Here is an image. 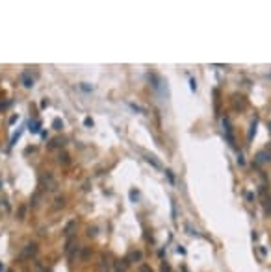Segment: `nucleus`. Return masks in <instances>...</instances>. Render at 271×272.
Listing matches in <instances>:
<instances>
[{"mask_svg":"<svg viewBox=\"0 0 271 272\" xmlns=\"http://www.w3.org/2000/svg\"><path fill=\"white\" fill-rule=\"evenodd\" d=\"M35 252H37V244H35V243L26 244V248H24V252L21 254V257L22 259H28V257H32V255H35Z\"/></svg>","mask_w":271,"mask_h":272,"instance_id":"nucleus-1","label":"nucleus"},{"mask_svg":"<svg viewBox=\"0 0 271 272\" xmlns=\"http://www.w3.org/2000/svg\"><path fill=\"white\" fill-rule=\"evenodd\" d=\"M141 259H143V254H141L139 250H134V252L130 254V261H132V263H139Z\"/></svg>","mask_w":271,"mask_h":272,"instance_id":"nucleus-2","label":"nucleus"},{"mask_svg":"<svg viewBox=\"0 0 271 272\" xmlns=\"http://www.w3.org/2000/svg\"><path fill=\"white\" fill-rule=\"evenodd\" d=\"M21 80H22V85H24V87H32V85H34V80L30 78V74H28V72H24V74H22V78H21Z\"/></svg>","mask_w":271,"mask_h":272,"instance_id":"nucleus-3","label":"nucleus"},{"mask_svg":"<svg viewBox=\"0 0 271 272\" xmlns=\"http://www.w3.org/2000/svg\"><path fill=\"white\" fill-rule=\"evenodd\" d=\"M145 159H147V161H149V163H151V165H152V167H156V168H160V167H162V165H160V163H158V161H156V159H154V156H145Z\"/></svg>","mask_w":271,"mask_h":272,"instance_id":"nucleus-4","label":"nucleus"},{"mask_svg":"<svg viewBox=\"0 0 271 272\" xmlns=\"http://www.w3.org/2000/svg\"><path fill=\"white\" fill-rule=\"evenodd\" d=\"M102 265H100V272H110V263H108V259H102Z\"/></svg>","mask_w":271,"mask_h":272,"instance_id":"nucleus-5","label":"nucleus"},{"mask_svg":"<svg viewBox=\"0 0 271 272\" xmlns=\"http://www.w3.org/2000/svg\"><path fill=\"white\" fill-rule=\"evenodd\" d=\"M39 126H41L39 122H34V124H30V130H32V133H37V132H39Z\"/></svg>","mask_w":271,"mask_h":272,"instance_id":"nucleus-6","label":"nucleus"},{"mask_svg":"<svg viewBox=\"0 0 271 272\" xmlns=\"http://www.w3.org/2000/svg\"><path fill=\"white\" fill-rule=\"evenodd\" d=\"M54 128H56V130H61V128H63V122H61L60 119H56V120H54Z\"/></svg>","mask_w":271,"mask_h":272,"instance_id":"nucleus-7","label":"nucleus"},{"mask_svg":"<svg viewBox=\"0 0 271 272\" xmlns=\"http://www.w3.org/2000/svg\"><path fill=\"white\" fill-rule=\"evenodd\" d=\"M24 213H26V207H24V206H22V207H19V219H21V220L24 219Z\"/></svg>","mask_w":271,"mask_h":272,"instance_id":"nucleus-8","label":"nucleus"},{"mask_svg":"<svg viewBox=\"0 0 271 272\" xmlns=\"http://www.w3.org/2000/svg\"><path fill=\"white\" fill-rule=\"evenodd\" d=\"M139 272H152V269H151L149 265H141V267H139Z\"/></svg>","mask_w":271,"mask_h":272,"instance_id":"nucleus-9","label":"nucleus"},{"mask_svg":"<svg viewBox=\"0 0 271 272\" xmlns=\"http://www.w3.org/2000/svg\"><path fill=\"white\" fill-rule=\"evenodd\" d=\"M266 211H268L269 215H271V198H268V200H266Z\"/></svg>","mask_w":271,"mask_h":272,"instance_id":"nucleus-10","label":"nucleus"},{"mask_svg":"<svg viewBox=\"0 0 271 272\" xmlns=\"http://www.w3.org/2000/svg\"><path fill=\"white\" fill-rule=\"evenodd\" d=\"M162 272H171V267L167 265V263H163V265H162Z\"/></svg>","mask_w":271,"mask_h":272,"instance_id":"nucleus-11","label":"nucleus"},{"mask_svg":"<svg viewBox=\"0 0 271 272\" xmlns=\"http://www.w3.org/2000/svg\"><path fill=\"white\" fill-rule=\"evenodd\" d=\"M84 124H85V126H93V120H91V119H85Z\"/></svg>","mask_w":271,"mask_h":272,"instance_id":"nucleus-12","label":"nucleus"}]
</instances>
